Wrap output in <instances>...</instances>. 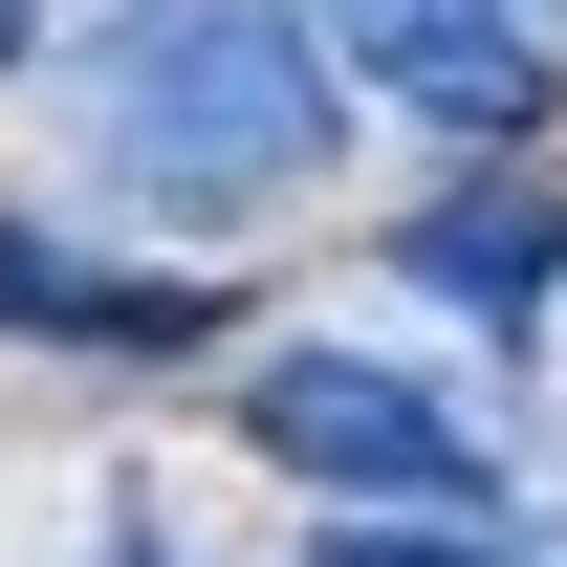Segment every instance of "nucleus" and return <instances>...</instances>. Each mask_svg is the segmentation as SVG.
Here are the masks:
<instances>
[{
	"label": "nucleus",
	"instance_id": "20e7f679",
	"mask_svg": "<svg viewBox=\"0 0 567 567\" xmlns=\"http://www.w3.org/2000/svg\"><path fill=\"white\" fill-rule=\"evenodd\" d=\"M0 328H66V350H197V284H110L44 218H0Z\"/></svg>",
	"mask_w": 567,
	"mask_h": 567
},
{
	"label": "nucleus",
	"instance_id": "423d86ee",
	"mask_svg": "<svg viewBox=\"0 0 567 567\" xmlns=\"http://www.w3.org/2000/svg\"><path fill=\"white\" fill-rule=\"evenodd\" d=\"M328 567H502V546H458V524H328Z\"/></svg>",
	"mask_w": 567,
	"mask_h": 567
},
{
	"label": "nucleus",
	"instance_id": "7ed1b4c3",
	"mask_svg": "<svg viewBox=\"0 0 567 567\" xmlns=\"http://www.w3.org/2000/svg\"><path fill=\"white\" fill-rule=\"evenodd\" d=\"M284 22L328 44V87H393L436 132H524L546 110V0H284Z\"/></svg>",
	"mask_w": 567,
	"mask_h": 567
},
{
	"label": "nucleus",
	"instance_id": "39448f33",
	"mask_svg": "<svg viewBox=\"0 0 567 567\" xmlns=\"http://www.w3.org/2000/svg\"><path fill=\"white\" fill-rule=\"evenodd\" d=\"M546 262H567V197H436L415 218V284H458V306H524Z\"/></svg>",
	"mask_w": 567,
	"mask_h": 567
},
{
	"label": "nucleus",
	"instance_id": "f03ea898",
	"mask_svg": "<svg viewBox=\"0 0 567 567\" xmlns=\"http://www.w3.org/2000/svg\"><path fill=\"white\" fill-rule=\"evenodd\" d=\"M240 436H262L284 481H328V502H481V415H436L415 371H371V350H284L262 393H240Z\"/></svg>",
	"mask_w": 567,
	"mask_h": 567
},
{
	"label": "nucleus",
	"instance_id": "f257e3e1",
	"mask_svg": "<svg viewBox=\"0 0 567 567\" xmlns=\"http://www.w3.org/2000/svg\"><path fill=\"white\" fill-rule=\"evenodd\" d=\"M66 110H87V175L153 218H240L284 175H328V44L284 0H87L66 22Z\"/></svg>",
	"mask_w": 567,
	"mask_h": 567
},
{
	"label": "nucleus",
	"instance_id": "0eeeda50",
	"mask_svg": "<svg viewBox=\"0 0 567 567\" xmlns=\"http://www.w3.org/2000/svg\"><path fill=\"white\" fill-rule=\"evenodd\" d=\"M22 44H44V0H0V66H22Z\"/></svg>",
	"mask_w": 567,
	"mask_h": 567
}]
</instances>
